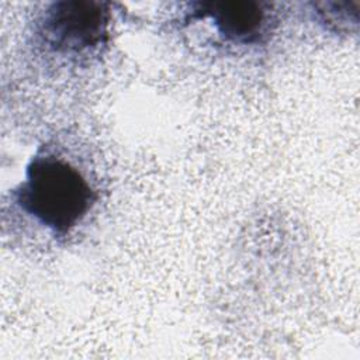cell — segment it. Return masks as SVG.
<instances>
[{
  "label": "cell",
  "instance_id": "obj_1",
  "mask_svg": "<svg viewBox=\"0 0 360 360\" xmlns=\"http://www.w3.org/2000/svg\"><path fill=\"white\" fill-rule=\"evenodd\" d=\"M13 197L24 212L55 235L69 233L97 200L84 176L53 155L35 156L30 162Z\"/></svg>",
  "mask_w": 360,
  "mask_h": 360
},
{
  "label": "cell",
  "instance_id": "obj_2",
  "mask_svg": "<svg viewBox=\"0 0 360 360\" xmlns=\"http://www.w3.org/2000/svg\"><path fill=\"white\" fill-rule=\"evenodd\" d=\"M108 3L63 0L52 3L41 21V35L55 52L82 53L105 44L110 25Z\"/></svg>",
  "mask_w": 360,
  "mask_h": 360
},
{
  "label": "cell",
  "instance_id": "obj_3",
  "mask_svg": "<svg viewBox=\"0 0 360 360\" xmlns=\"http://www.w3.org/2000/svg\"><path fill=\"white\" fill-rule=\"evenodd\" d=\"M259 1H210L198 3L194 11L210 18L217 31L235 44H256L263 39L270 27V13Z\"/></svg>",
  "mask_w": 360,
  "mask_h": 360
}]
</instances>
